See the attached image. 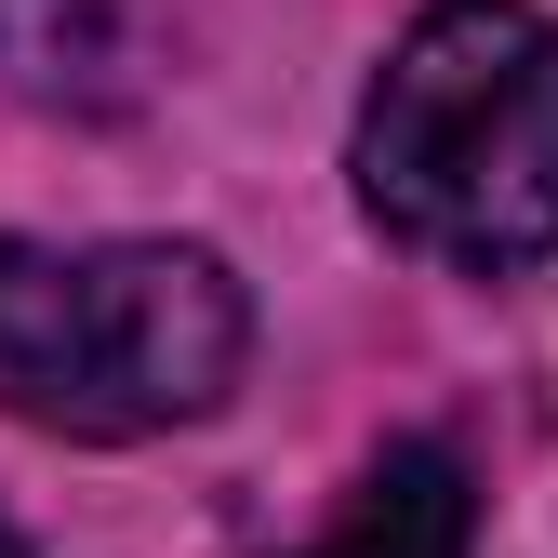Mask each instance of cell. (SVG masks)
Returning <instances> with one entry per match:
<instances>
[{
    "label": "cell",
    "instance_id": "obj_1",
    "mask_svg": "<svg viewBox=\"0 0 558 558\" xmlns=\"http://www.w3.org/2000/svg\"><path fill=\"white\" fill-rule=\"evenodd\" d=\"M360 214L452 279H519L558 253V14L426 0L360 94Z\"/></svg>",
    "mask_w": 558,
    "mask_h": 558
},
{
    "label": "cell",
    "instance_id": "obj_2",
    "mask_svg": "<svg viewBox=\"0 0 558 558\" xmlns=\"http://www.w3.org/2000/svg\"><path fill=\"white\" fill-rule=\"evenodd\" d=\"M253 293L199 240H0V412L40 439H160L227 412Z\"/></svg>",
    "mask_w": 558,
    "mask_h": 558
},
{
    "label": "cell",
    "instance_id": "obj_3",
    "mask_svg": "<svg viewBox=\"0 0 558 558\" xmlns=\"http://www.w3.org/2000/svg\"><path fill=\"white\" fill-rule=\"evenodd\" d=\"M0 81L40 107L147 94V0H0Z\"/></svg>",
    "mask_w": 558,
    "mask_h": 558
},
{
    "label": "cell",
    "instance_id": "obj_4",
    "mask_svg": "<svg viewBox=\"0 0 558 558\" xmlns=\"http://www.w3.org/2000/svg\"><path fill=\"white\" fill-rule=\"evenodd\" d=\"M306 558H478V478L452 439H399Z\"/></svg>",
    "mask_w": 558,
    "mask_h": 558
},
{
    "label": "cell",
    "instance_id": "obj_5",
    "mask_svg": "<svg viewBox=\"0 0 558 558\" xmlns=\"http://www.w3.org/2000/svg\"><path fill=\"white\" fill-rule=\"evenodd\" d=\"M0 558H27V545H14V519H0Z\"/></svg>",
    "mask_w": 558,
    "mask_h": 558
}]
</instances>
